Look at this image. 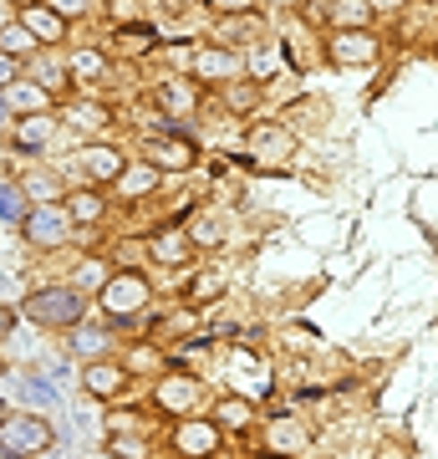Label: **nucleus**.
<instances>
[{
    "label": "nucleus",
    "mask_w": 438,
    "mask_h": 459,
    "mask_svg": "<svg viewBox=\"0 0 438 459\" xmlns=\"http://www.w3.org/2000/svg\"><path fill=\"white\" fill-rule=\"evenodd\" d=\"M21 312H26V322H36V327L72 332L82 316H87V296L72 291V286H41V291H31L21 301Z\"/></svg>",
    "instance_id": "f257e3e1"
},
{
    "label": "nucleus",
    "mask_w": 438,
    "mask_h": 459,
    "mask_svg": "<svg viewBox=\"0 0 438 459\" xmlns=\"http://www.w3.org/2000/svg\"><path fill=\"white\" fill-rule=\"evenodd\" d=\"M56 444V429L41 413H5L0 419V455L5 459H41Z\"/></svg>",
    "instance_id": "f03ea898"
},
{
    "label": "nucleus",
    "mask_w": 438,
    "mask_h": 459,
    "mask_svg": "<svg viewBox=\"0 0 438 459\" xmlns=\"http://www.w3.org/2000/svg\"><path fill=\"white\" fill-rule=\"evenodd\" d=\"M148 307V281L138 276V271H123V276H107V286H102V312L113 316L117 327H128L133 316Z\"/></svg>",
    "instance_id": "7ed1b4c3"
},
{
    "label": "nucleus",
    "mask_w": 438,
    "mask_h": 459,
    "mask_svg": "<svg viewBox=\"0 0 438 459\" xmlns=\"http://www.w3.org/2000/svg\"><path fill=\"white\" fill-rule=\"evenodd\" d=\"M21 235H26V246H36V250H56V246H66V235H72V214H66L62 204H36V210H26V220H21Z\"/></svg>",
    "instance_id": "20e7f679"
},
{
    "label": "nucleus",
    "mask_w": 438,
    "mask_h": 459,
    "mask_svg": "<svg viewBox=\"0 0 438 459\" xmlns=\"http://www.w3.org/2000/svg\"><path fill=\"white\" fill-rule=\"evenodd\" d=\"M77 169L92 184H117V179H123V169H128V153L113 148V143H87L77 153Z\"/></svg>",
    "instance_id": "39448f33"
},
{
    "label": "nucleus",
    "mask_w": 438,
    "mask_h": 459,
    "mask_svg": "<svg viewBox=\"0 0 438 459\" xmlns=\"http://www.w3.org/2000/svg\"><path fill=\"white\" fill-rule=\"evenodd\" d=\"M21 26L31 31L36 47H56V41L66 36V21L51 11L47 0H36V5H21Z\"/></svg>",
    "instance_id": "423d86ee"
},
{
    "label": "nucleus",
    "mask_w": 438,
    "mask_h": 459,
    "mask_svg": "<svg viewBox=\"0 0 438 459\" xmlns=\"http://www.w3.org/2000/svg\"><path fill=\"white\" fill-rule=\"evenodd\" d=\"M0 98H5L11 113H26V117L51 113V92H47V87H36L31 77H11V82L0 87Z\"/></svg>",
    "instance_id": "0eeeda50"
},
{
    "label": "nucleus",
    "mask_w": 438,
    "mask_h": 459,
    "mask_svg": "<svg viewBox=\"0 0 438 459\" xmlns=\"http://www.w3.org/2000/svg\"><path fill=\"white\" fill-rule=\"evenodd\" d=\"M143 153H148L143 164H153V169H189L194 164V143L179 138V133H174V138H148Z\"/></svg>",
    "instance_id": "6e6552de"
},
{
    "label": "nucleus",
    "mask_w": 438,
    "mask_h": 459,
    "mask_svg": "<svg viewBox=\"0 0 438 459\" xmlns=\"http://www.w3.org/2000/svg\"><path fill=\"white\" fill-rule=\"evenodd\" d=\"M123 383H128V373H123L117 362H87V368H82V388H87L92 398L123 394Z\"/></svg>",
    "instance_id": "1a4fd4ad"
},
{
    "label": "nucleus",
    "mask_w": 438,
    "mask_h": 459,
    "mask_svg": "<svg viewBox=\"0 0 438 459\" xmlns=\"http://www.w3.org/2000/svg\"><path fill=\"white\" fill-rule=\"evenodd\" d=\"M194 72L199 77H210V82H235V77H240V56L225 51V47H204L194 56Z\"/></svg>",
    "instance_id": "9d476101"
},
{
    "label": "nucleus",
    "mask_w": 438,
    "mask_h": 459,
    "mask_svg": "<svg viewBox=\"0 0 438 459\" xmlns=\"http://www.w3.org/2000/svg\"><path fill=\"white\" fill-rule=\"evenodd\" d=\"M250 148H255V159H265V164H280V159L296 153V138L286 128H271V123H265V128L250 133Z\"/></svg>",
    "instance_id": "9b49d317"
},
{
    "label": "nucleus",
    "mask_w": 438,
    "mask_h": 459,
    "mask_svg": "<svg viewBox=\"0 0 438 459\" xmlns=\"http://www.w3.org/2000/svg\"><path fill=\"white\" fill-rule=\"evenodd\" d=\"M174 444H179V455L204 459V455H214V444H219V429H214V424H204V419H194V424H179Z\"/></svg>",
    "instance_id": "f8f14e48"
},
{
    "label": "nucleus",
    "mask_w": 438,
    "mask_h": 459,
    "mask_svg": "<svg viewBox=\"0 0 438 459\" xmlns=\"http://www.w3.org/2000/svg\"><path fill=\"white\" fill-rule=\"evenodd\" d=\"M377 56V41L367 31H341V36H331V62H341V66H352V62H373Z\"/></svg>",
    "instance_id": "ddd939ff"
},
{
    "label": "nucleus",
    "mask_w": 438,
    "mask_h": 459,
    "mask_svg": "<svg viewBox=\"0 0 438 459\" xmlns=\"http://www.w3.org/2000/svg\"><path fill=\"white\" fill-rule=\"evenodd\" d=\"M194 403H199L194 377H168L159 388V409H168V413H194Z\"/></svg>",
    "instance_id": "4468645a"
},
{
    "label": "nucleus",
    "mask_w": 438,
    "mask_h": 459,
    "mask_svg": "<svg viewBox=\"0 0 438 459\" xmlns=\"http://www.w3.org/2000/svg\"><path fill=\"white\" fill-rule=\"evenodd\" d=\"M51 133H56V117H51V113L21 117V123H16V148L36 153V148H47V143H51Z\"/></svg>",
    "instance_id": "2eb2a0df"
},
{
    "label": "nucleus",
    "mask_w": 438,
    "mask_h": 459,
    "mask_svg": "<svg viewBox=\"0 0 438 459\" xmlns=\"http://www.w3.org/2000/svg\"><path fill=\"white\" fill-rule=\"evenodd\" d=\"M148 255L163 265H184L189 261V235H179V230H163V235H153L148 240Z\"/></svg>",
    "instance_id": "dca6fc26"
},
{
    "label": "nucleus",
    "mask_w": 438,
    "mask_h": 459,
    "mask_svg": "<svg viewBox=\"0 0 438 459\" xmlns=\"http://www.w3.org/2000/svg\"><path fill=\"white\" fill-rule=\"evenodd\" d=\"M107 342H113V337H107V327H87V322H77V327L66 332V347H72V352H82V358H102V352H107Z\"/></svg>",
    "instance_id": "f3484780"
},
{
    "label": "nucleus",
    "mask_w": 438,
    "mask_h": 459,
    "mask_svg": "<svg viewBox=\"0 0 438 459\" xmlns=\"http://www.w3.org/2000/svg\"><path fill=\"white\" fill-rule=\"evenodd\" d=\"M0 56H5V62H16V56H26V62H31V56H36V41H31V31H26L21 21L0 26Z\"/></svg>",
    "instance_id": "a211bd4d"
},
{
    "label": "nucleus",
    "mask_w": 438,
    "mask_h": 459,
    "mask_svg": "<svg viewBox=\"0 0 438 459\" xmlns=\"http://www.w3.org/2000/svg\"><path fill=\"white\" fill-rule=\"evenodd\" d=\"M66 72H72L77 82H102V77H107V56H102V51H77V56L66 62Z\"/></svg>",
    "instance_id": "6ab92c4d"
},
{
    "label": "nucleus",
    "mask_w": 438,
    "mask_h": 459,
    "mask_svg": "<svg viewBox=\"0 0 438 459\" xmlns=\"http://www.w3.org/2000/svg\"><path fill=\"white\" fill-rule=\"evenodd\" d=\"M153 184H159V169L153 164H128L123 169V179H117V189H123L128 199H138V195H148Z\"/></svg>",
    "instance_id": "aec40b11"
},
{
    "label": "nucleus",
    "mask_w": 438,
    "mask_h": 459,
    "mask_svg": "<svg viewBox=\"0 0 438 459\" xmlns=\"http://www.w3.org/2000/svg\"><path fill=\"white\" fill-rule=\"evenodd\" d=\"M21 195H26V199L41 195V204H51V199H66V195H62V179H56V174H47V169H31V174H26V184H21Z\"/></svg>",
    "instance_id": "412c9836"
},
{
    "label": "nucleus",
    "mask_w": 438,
    "mask_h": 459,
    "mask_svg": "<svg viewBox=\"0 0 438 459\" xmlns=\"http://www.w3.org/2000/svg\"><path fill=\"white\" fill-rule=\"evenodd\" d=\"M301 444H306V429L296 424V419H276V424H271V449L291 455V449H301Z\"/></svg>",
    "instance_id": "4be33fe9"
},
{
    "label": "nucleus",
    "mask_w": 438,
    "mask_h": 459,
    "mask_svg": "<svg viewBox=\"0 0 438 459\" xmlns=\"http://www.w3.org/2000/svg\"><path fill=\"white\" fill-rule=\"evenodd\" d=\"M107 276H113V271H107V261H82L77 276H72V281H77L72 291H82V296H87V291H102V286H107Z\"/></svg>",
    "instance_id": "5701e85b"
},
{
    "label": "nucleus",
    "mask_w": 438,
    "mask_h": 459,
    "mask_svg": "<svg viewBox=\"0 0 438 459\" xmlns=\"http://www.w3.org/2000/svg\"><path fill=\"white\" fill-rule=\"evenodd\" d=\"M62 77H66V66L56 62V56H31V82L36 87L56 92V87H62Z\"/></svg>",
    "instance_id": "b1692460"
},
{
    "label": "nucleus",
    "mask_w": 438,
    "mask_h": 459,
    "mask_svg": "<svg viewBox=\"0 0 438 459\" xmlns=\"http://www.w3.org/2000/svg\"><path fill=\"white\" fill-rule=\"evenodd\" d=\"M102 210H107V204H102V199L92 195V189H82V195H72V199H66V214H72V220H82V225H92V220H102Z\"/></svg>",
    "instance_id": "393cba45"
},
{
    "label": "nucleus",
    "mask_w": 438,
    "mask_h": 459,
    "mask_svg": "<svg viewBox=\"0 0 438 459\" xmlns=\"http://www.w3.org/2000/svg\"><path fill=\"white\" fill-rule=\"evenodd\" d=\"M0 220H5V225H21V220H26V195H21V184H0Z\"/></svg>",
    "instance_id": "a878e982"
},
{
    "label": "nucleus",
    "mask_w": 438,
    "mask_h": 459,
    "mask_svg": "<svg viewBox=\"0 0 438 459\" xmlns=\"http://www.w3.org/2000/svg\"><path fill=\"white\" fill-rule=\"evenodd\" d=\"M107 455H113V459H148V444L123 434V439H107Z\"/></svg>",
    "instance_id": "bb28decb"
},
{
    "label": "nucleus",
    "mask_w": 438,
    "mask_h": 459,
    "mask_svg": "<svg viewBox=\"0 0 438 459\" xmlns=\"http://www.w3.org/2000/svg\"><path fill=\"white\" fill-rule=\"evenodd\" d=\"M159 102H168V108H194V92L179 87V82H163L159 87Z\"/></svg>",
    "instance_id": "cd10ccee"
},
{
    "label": "nucleus",
    "mask_w": 438,
    "mask_h": 459,
    "mask_svg": "<svg viewBox=\"0 0 438 459\" xmlns=\"http://www.w3.org/2000/svg\"><path fill=\"white\" fill-rule=\"evenodd\" d=\"M367 11H373L367 0H337V21L341 26H347V21H367Z\"/></svg>",
    "instance_id": "c85d7f7f"
},
{
    "label": "nucleus",
    "mask_w": 438,
    "mask_h": 459,
    "mask_svg": "<svg viewBox=\"0 0 438 459\" xmlns=\"http://www.w3.org/2000/svg\"><path fill=\"white\" fill-rule=\"evenodd\" d=\"M51 11H56V16L62 21H72V16H87V11H92V0H47Z\"/></svg>",
    "instance_id": "c756f323"
},
{
    "label": "nucleus",
    "mask_w": 438,
    "mask_h": 459,
    "mask_svg": "<svg viewBox=\"0 0 438 459\" xmlns=\"http://www.w3.org/2000/svg\"><path fill=\"white\" fill-rule=\"evenodd\" d=\"M21 394H26V398H41V403H51V388L41 383V377H21Z\"/></svg>",
    "instance_id": "7c9ffc66"
},
{
    "label": "nucleus",
    "mask_w": 438,
    "mask_h": 459,
    "mask_svg": "<svg viewBox=\"0 0 438 459\" xmlns=\"http://www.w3.org/2000/svg\"><path fill=\"white\" fill-rule=\"evenodd\" d=\"M245 419H250V409H245L240 398H229V403H225V424H229V429H240Z\"/></svg>",
    "instance_id": "2f4dec72"
},
{
    "label": "nucleus",
    "mask_w": 438,
    "mask_h": 459,
    "mask_svg": "<svg viewBox=\"0 0 438 459\" xmlns=\"http://www.w3.org/2000/svg\"><path fill=\"white\" fill-rule=\"evenodd\" d=\"M214 291H219V276H199V286H194V301H210Z\"/></svg>",
    "instance_id": "473e14b6"
},
{
    "label": "nucleus",
    "mask_w": 438,
    "mask_h": 459,
    "mask_svg": "<svg viewBox=\"0 0 438 459\" xmlns=\"http://www.w3.org/2000/svg\"><path fill=\"white\" fill-rule=\"evenodd\" d=\"M102 117H107L102 108H77V123H87V128H98Z\"/></svg>",
    "instance_id": "72a5a7b5"
},
{
    "label": "nucleus",
    "mask_w": 438,
    "mask_h": 459,
    "mask_svg": "<svg viewBox=\"0 0 438 459\" xmlns=\"http://www.w3.org/2000/svg\"><path fill=\"white\" fill-rule=\"evenodd\" d=\"M11 332H16V316H11V312H5V307H0V342H5Z\"/></svg>",
    "instance_id": "f704fd0d"
},
{
    "label": "nucleus",
    "mask_w": 438,
    "mask_h": 459,
    "mask_svg": "<svg viewBox=\"0 0 438 459\" xmlns=\"http://www.w3.org/2000/svg\"><path fill=\"white\" fill-rule=\"evenodd\" d=\"M219 11H250V0H214Z\"/></svg>",
    "instance_id": "c9c22d12"
},
{
    "label": "nucleus",
    "mask_w": 438,
    "mask_h": 459,
    "mask_svg": "<svg viewBox=\"0 0 438 459\" xmlns=\"http://www.w3.org/2000/svg\"><path fill=\"white\" fill-rule=\"evenodd\" d=\"M5 123H11V108H5V98H0V128H5Z\"/></svg>",
    "instance_id": "e433bc0d"
},
{
    "label": "nucleus",
    "mask_w": 438,
    "mask_h": 459,
    "mask_svg": "<svg viewBox=\"0 0 438 459\" xmlns=\"http://www.w3.org/2000/svg\"><path fill=\"white\" fill-rule=\"evenodd\" d=\"M367 5H382V11H388V5H403V0H367Z\"/></svg>",
    "instance_id": "4c0bfd02"
},
{
    "label": "nucleus",
    "mask_w": 438,
    "mask_h": 459,
    "mask_svg": "<svg viewBox=\"0 0 438 459\" xmlns=\"http://www.w3.org/2000/svg\"><path fill=\"white\" fill-rule=\"evenodd\" d=\"M271 5H296V0H271Z\"/></svg>",
    "instance_id": "58836bf2"
},
{
    "label": "nucleus",
    "mask_w": 438,
    "mask_h": 459,
    "mask_svg": "<svg viewBox=\"0 0 438 459\" xmlns=\"http://www.w3.org/2000/svg\"><path fill=\"white\" fill-rule=\"evenodd\" d=\"M16 5H36V0H16Z\"/></svg>",
    "instance_id": "ea45409f"
},
{
    "label": "nucleus",
    "mask_w": 438,
    "mask_h": 459,
    "mask_svg": "<svg viewBox=\"0 0 438 459\" xmlns=\"http://www.w3.org/2000/svg\"><path fill=\"white\" fill-rule=\"evenodd\" d=\"M260 459H280V455H260Z\"/></svg>",
    "instance_id": "a19ab883"
},
{
    "label": "nucleus",
    "mask_w": 438,
    "mask_h": 459,
    "mask_svg": "<svg viewBox=\"0 0 438 459\" xmlns=\"http://www.w3.org/2000/svg\"><path fill=\"white\" fill-rule=\"evenodd\" d=\"M0 419H5V409H0Z\"/></svg>",
    "instance_id": "79ce46f5"
},
{
    "label": "nucleus",
    "mask_w": 438,
    "mask_h": 459,
    "mask_svg": "<svg viewBox=\"0 0 438 459\" xmlns=\"http://www.w3.org/2000/svg\"><path fill=\"white\" fill-rule=\"evenodd\" d=\"M434 5H438V0H434Z\"/></svg>",
    "instance_id": "37998d69"
}]
</instances>
